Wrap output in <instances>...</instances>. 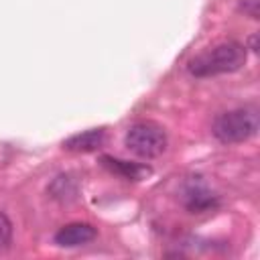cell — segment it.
I'll list each match as a JSON object with an SVG mask.
<instances>
[{
	"label": "cell",
	"mask_w": 260,
	"mask_h": 260,
	"mask_svg": "<svg viewBox=\"0 0 260 260\" xmlns=\"http://www.w3.org/2000/svg\"><path fill=\"white\" fill-rule=\"evenodd\" d=\"M240 10L250 18H258V0H240Z\"/></svg>",
	"instance_id": "30bf717a"
},
{
	"label": "cell",
	"mask_w": 260,
	"mask_h": 260,
	"mask_svg": "<svg viewBox=\"0 0 260 260\" xmlns=\"http://www.w3.org/2000/svg\"><path fill=\"white\" fill-rule=\"evenodd\" d=\"M106 142V130L104 128H91L79 134L69 136L63 140V148L71 152H93Z\"/></svg>",
	"instance_id": "8992f818"
},
{
	"label": "cell",
	"mask_w": 260,
	"mask_h": 260,
	"mask_svg": "<svg viewBox=\"0 0 260 260\" xmlns=\"http://www.w3.org/2000/svg\"><path fill=\"white\" fill-rule=\"evenodd\" d=\"M246 47L236 43V41H225L219 43L205 53L193 57L187 65V71L193 77H213V75H223V73H234L244 67L246 63Z\"/></svg>",
	"instance_id": "6da1fadb"
},
{
	"label": "cell",
	"mask_w": 260,
	"mask_h": 260,
	"mask_svg": "<svg viewBox=\"0 0 260 260\" xmlns=\"http://www.w3.org/2000/svg\"><path fill=\"white\" fill-rule=\"evenodd\" d=\"M98 236L95 228L83 221H75V223H67L63 228H59V232L55 234V244L61 248H79L85 246L89 242H93Z\"/></svg>",
	"instance_id": "5b68a950"
},
{
	"label": "cell",
	"mask_w": 260,
	"mask_h": 260,
	"mask_svg": "<svg viewBox=\"0 0 260 260\" xmlns=\"http://www.w3.org/2000/svg\"><path fill=\"white\" fill-rule=\"evenodd\" d=\"M258 132V110L242 106L219 114L211 124V134L223 144H238L250 140Z\"/></svg>",
	"instance_id": "7a4b0ae2"
},
{
	"label": "cell",
	"mask_w": 260,
	"mask_h": 260,
	"mask_svg": "<svg viewBox=\"0 0 260 260\" xmlns=\"http://www.w3.org/2000/svg\"><path fill=\"white\" fill-rule=\"evenodd\" d=\"M12 242V223L6 217V213L0 211V252L8 250Z\"/></svg>",
	"instance_id": "9c48e42d"
},
{
	"label": "cell",
	"mask_w": 260,
	"mask_h": 260,
	"mask_svg": "<svg viewBox=\"0 0 260 260\" xmlns=\"http://www.w3.org/2000/svg\"><path fill=\"white\" fill-rule=\"evenodd\" d=\"M100 160L110 173H114V175H118L126 181H140L146 175H150V167L140 165V162H130V160L114 158V156H108V154H104Z\"/></svg>",
	"instance_id": "52a82bcc"
},
{
	"label": "cell",
	"mask_w": 260,
	"mask_h": 260,
	"mask_svg": "<svg viewBox=\"0 0 260 260\" xmlns=\"http://www.w3.org/2000/svg\"><path fill=\"white\" fill-rule=\"evenodd\" d=\"M126 148L140 158H156L167 150V134L165 130L148 120L134 122L124 136Z\"/></svg>",
	"instance_id": "3957f363"
},
{
	"label": "cell",
	"mask_w": 260,
	"mask_h": 260,
	"mask_svg": "<svg viewBox=\"0 0 260 260\" xmlns=\"http://www.w3.org/2000/svg\"><path fill=\"white\" fill-rule=\"evenodd\" d=\"M49 193L53 199L61 201V203H67V201H73L77 197V183L75 179H71L69 175H59L51 187H49Z\"/></svg>",
	"instance_id": "ba28073f"
},
{
	"label": "cell",
	"mask_w": 260,
	"mask_h": 260,
	"mask_svg": "<svg viewBox=\"0 0 260 260\" xmlns=\"http://www.w3.org/2000/svg\"><path fill=\"white\" fill-rule=\"evenodd\" d=\"M183 203L191 213H205L217 207V195L209 191V187L201 181V177H191L183 185Z\"/></svg>",
	"instance_id": "277c9868"
}]
</instances>
